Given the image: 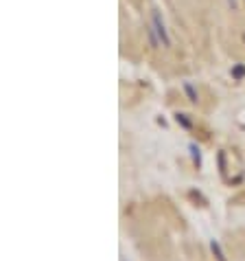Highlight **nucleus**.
Returning a JSON list of instances; mask_svg holds the SVG:
<instances>
[{
  "label": "nucleus",
  "mask_w": 245,
  "mask_h": 261,
  "mask_svg": "<svg viewBox=\"0 0 245 261\" xmlns=\"http://www.w3.org/2000/svg\"><path fill=\"white\" fill-rule=\"evenodd\" d=\"M219 165H221V173L226 171V156L223 154H219Z\"/></svg>",
  "instance_id": "nucleus-5"
},
{
  "label": "nucleus",
  "mask_w": 245,
  "mask_h": 261,
  "mask_svg": "<svg viewBox=\"0 0 245 261\" xmlns=\"http://www.w3.org/2000/svg\"><path fill=\"white\" fill-rule=\"evenodd\" d=\"M189 151H191V161H193V165H195L197 169H199V167H201V149L197 147L195 143H191V145H189Z\"/></svg>",
  "instance_id": "nucleus-2"
},
{
  "label": "nucleus",
  "mask_w": 245,
  "mask_h": 261,
  "mask_svg": "<svg viewBox=\"0 0 245 261\" xmlns=\"http://www.w3.org/2000/svg\"><path fill=\"white\" fill-rule=\"evenodd\" d=\"M184 90H186V95H189V99L193 101V103H195V101H197V92H195V88L186 84V86H184Z\"/></svg>",
  "instance_id": "nucleus-4"
},
{
  "label": "nucleus",
  "mask_w": 245,
  "mask_h": 261,
  "mask_svg": "<svg viewBox=\"0 0 245 261\" xmlns=\"http://www.w3.org/2000/svg\"><path fill=\"white\" fill-rule=\"evenodd\" d=\"M210 250H212V255H215V259H217V261H228L226 252H223L221 244L217 242V239H210Z\"/></svg>",
  "instance_id": "nucleus-1"
},
{
  "label": "nucleus",
  "mask_w": 245,
  "mask_h": 261,
  "mask_svg": "<svg viewBox=\"0 0 245 261\" xmlns=\"http://www.w3.org/2000/svg\"><path fill=\"white\" fill-rule=\"evenodd\" d=\"M175 121H177V125H182L184 129H193V123L186 114H175Z\"/></svg>",
  "instance_id": "nucleus-3"
}]
</instances>
